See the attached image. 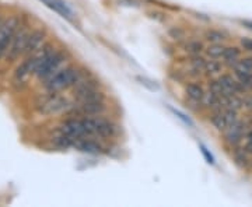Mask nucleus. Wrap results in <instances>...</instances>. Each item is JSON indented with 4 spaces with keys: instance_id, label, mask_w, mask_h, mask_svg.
<instances>
[{
    "instance_id": "obj_1",
    "label": "nucleus",
    "mask_w": 252,
    "mask_h": 207,
    "mask_svg": "<svg viewBox=\"0 0 252 207\" xmlns=\"http://www.w3.org/2000/svg\"><path fill=\"white\" fill-rule=\"evenodd\" d=\"M84 73L86 72H83L76 66L61 67L58 72H55L51 77L46 79L44 86H45L46 91H49V92H59V91L67 90V89H72Z\"/></svg>"
},
{
    "instance_id": "obj_2",
    "label": "nucleus",
    "mask_w": 252,
    "mask_h": 207,
    "mask_svg": "<svg viewBox=\"0 0 252 207\" xmlns=\"http://www.w3.org/2000/svg\"><path fill=\"white\" fill-rule=\"evenodd\" d=\"M64 60H66V54L54 49L51 54L46 55L45 59L39 63L34 76L39 80H46L48 77H51L55 72H58L62 67Z\"/></svg>"
},
{
    "instance_id": "obj_3",
    "label": "nucleus",
    "mask_w": 252,
    "mask_h": 207,
    "mask_svg": "<svg viewBox=\"0 0 252 207\" xmlns=\"http://www.w3.org/2000/svg\"><path fill=\"white\" fill-rule=\"evenodd\" d=\"M72 108V102L66 97L59 95L58 92H49L38 102V111L44 115H55L61 114L63 111H69Z\"/></svg>"
},
{
    "instance_id": "obj_4",
    "label": "nucleus",
    "mask_w": 252,
    "mask_h": 207,
    "mask_svg": "<svg viewBox=\"0 0 252 207\" xmlns=\"http://www.w3.org/2000/svg\"><path fill=\"white\" fill-rule=\"evenodd\" d=\"M20 28V18L10 17L9 20L3 21L0 27V59L6 56L9 52V48L14 39Z\"/></svg>"
},
{
    "instance_id": "obj_5",
    "label": "nucleus",
    "mask_w": 252,
    "mask_h": 207,
    "mask_svg": "<svg viewBox=\"0 0 252 207\" xmlns=\"http://www.w3.org/2000/svg\"><path fill=\"white\" fill-rule=\"evenodd\" d=\"M73 117H101L107 111L105 101L95 102H77L69 109Z\"/></svg>"
},
{
    "instance_id": "obj_6",
    "label": "nucleus",
    "mask_w": 252,
    "mask_h": 207,
    "mask_svg": "<svg viewBox=\"0 0 252 207\" xmlns=\"http://www.w3.org/2000/svg\"><path fill=\"white\" fill-rule=\"evenodd\" d=\"M237 119H238V112L237 111L221 108L213 111V117L210 119V122L219 132H224L234 123Z\"/></svg>"
},
{
    "instance_id": "obj_7",
    "label": "nucleus",
    "mask_w": 252,
    "mask_h": 207,
    "mask_svg": "<svg viewBox=\"0 0 252 207\" xmlns=\"http://www.w3.org/2000/svg\"><path fill=\"white\" fill-rule=\"evenodd\" d=\"M30 32L31 31L27 27H23L21 30L18 28L17 34L14 36V39H13V42H11V45L9 48V52H7V58H9L10 60H14V59H17L20 56H23Z\"/></svg>"
},
{
    "instance_id": "obj_8",
    "label": "nucleus",
    "mask_w": 252,
    "mask_h": 207,
    "mask_svg": "<svg viewBox=\"0 0 252 207\" xmlns=\"http://www.w3.org/2000/svg\"><path fill=\"white\" fill-rule=\"evenodd\" d=\"M73 148L79 150L81 153L91 154V155H98L104 153V147L101 146L98 140H95V137H81L74 140Z\"/></svg>"
},
{
    "instance_id": "obj_9",
    "label": "nucleus",
    "mask_w": 252,
    "mask_h": 207,
    "mask_svg": "<svg viewBox=\"0 0 252 207\" xmlns=\"http://www.w3.org/2000/svg\"><path fill=\"white\" fill-rule=\"evenodd\" d=\"M223 133H224L225 143H228L230 146H237L247 135V125H245V122L237 119L234 123Z\"/></svg>"
},
{
    "instance_id": "obj_10",
    "label": "nucleus",
    "mask_w": 252,
    "mask_h": 207,
    "mask_svg": "<svg viewBox=\"0 0 252 207\" xmlns=\"http://www.w3.org/2000/svg\"><path fill=\"white\" fill-rule=\"evenodd\" d=\"M45 31L42 30H35V31H31L30 32V36L27 39V44H26V48H24V55H31L32 52H35L36 49H39L41 45L44 44L45 41Z\"/></svg>"
},
{
    "instance_id": "obj_11",
    "label": "nucleus",
    "mask_w": 252,
    "mask_h": 207,
    "mask_svg": "<svg viewBox=\"0 0 252 207\" xmlns=\"http://www.w3.org/2000/svg\"><path fill=\"white\" fill-rule=\"evenodd\" d=\"M39 1H42L46 7L54 10L55 13H58L61 17L66 18V20H72L73 18V11L64 3V0H39Z\"/></svg>"
},
{
    "instance_id": "obj_12",
    "label": "nucleus",
    "mask_w": 252,
    "mask_h": 207,
    "mask_svg": "<svg viewBox=\"0 0 252 207\" xmlns=\"http://www.w3.org/2000/svg\"><path fill=\"white\" fill-rule=\"evenodd\" d=\"M219 81L223 84V87H224L225 90L228 94H243L244 87L241 86V83L237 80V77L233 76V74H228V73H225V74H221L220 77H219Z\"/></svg>"
},
{
    "instance_id": "obj_13",
    "label": "nucleus",
    "mask_w": 252,
    "mask_h": 207,
    "mask_svg": "<svg viewBox=\"0 0 252 207\" xmlns=\"http://www.w3.org/2000/svg\"><path fill=\"white\" fill-rule=\"evenodd\" d=\"M235 76H243V74H252V58H240L233 66Z\"/></svg>"
},
{
    "instance_id": "obj_14",
    "label": "nucleus",
    "mask_w": 252,
    "mask_h": 207,
    "mask_svg": "<svg viewBox=\"0 0 252 207\" xmlns=\"http://www.w3.org/2000/svg\"><path fill=\"white\" fill-rule=\"evenodd\" d=\"M185 92L188 95L189 99H192L193 102H200L203 95H205V90L200 84H196V83H189L185 86Z\"/></svg>"
},
{
    "instance_id": "obj_15",
    "label": "nucleus",
    "mask_w": 252,
    "mask_h": 207,
    "mask_svg": "<svg viewBox=\"0 0 252 207\" xmlns=\"http://www.w3.org/2000/svg\"><path fill=\"white\" fill-rule=\"evenodd\" d=\"M241 58V49L237 48V46H225L224 54H223V62L227 64L233 66V64Z\"/></svg>"
},
{
    "instance_id": "obj_16",
    "label": "nucleus",
    "mask_w": 252,
    "mask_h": 207,
    "mask_svg": "<svg viewBox=\"0 0 252 207\" xmlns=\"http://www.w3.org/2000/svg\"><path fill=\"white\" fill-rule=\"evenodd\" d=\"M225 46L221 45V42H212L206 48V55L210 59H221L224 54Z\"/></svg>"
},
{
    "instance_id": "obj_17",
    "label": "nucleus",
    "mask_w": 252,
    "mask_h": 207,
    "mask_svg": "<svg viewBox=\"0 0 252 207\" xmlns=\"http://www.w3.org/2000/svg\"><path fill=\"white\" fill-rule=\"evenodd\" d=\"M209 90L212 91V92H215L217 97H227V95H233V94H228L227 90H225L224 87H223V84L217 80H212L209 83Z\"/></svg>"
},
{
    "instance_id": "obj_18",
    "label": "nucleus",
    "mask_w": 252,
    "mask_h": 207,
    "mask_svg": "<svg viewBox=\"0 0 252 207\" xmlns=\"http://www.w3.org/2000/svg\"><path fill=\"white\" fill-rule=\"evenodd\" d=\"M221 70V62H219L217 59H210V60H206V63H205V69H203V72L206 73V74H217V73H220Z\"/></svg>"
},
{
    "instance_id": "obj_19",
    "label": "nucleus",
    "mask_w": 252,
    "mask_h": 207,
    "mask_svg": "<svg viewBox=\"0 0 252 207\" xmlns=\"http://www.w3.org/2000/svg\"><path fill=\"white\" fill-rule=\"evenodd\" d=\"M206 39L209 42H223L225 39V34L219 30H210L206 32Z\"/></svg>"
},
{
    "instance_id": "obj_20",
    "label": "nucleus",
    "mask_w": 252,
    "mask_h": 207,
    "mask_svg": "<svg viewBox=\"0 0 252 207\" xmlns=\"http://www.w3.org/2000/svg\"><path fill=\"white\" fill-rule=\"evenodd\" d=\"M170 111H171V112L174 114V115H175V117L180 118L181 120H182V122H184L185 125H188V126H190V127H193V122H192V120H190V119H189L187 115H184V114H182L181 111H178V109H175V108H172V107H170Z\"/></svg>"
},
{
    "instance_id": "obj_21",
    "label": "nucleus",
    "mask_w": 252,
    "mask_h": 207,
    "mask_svg": "<svg viewBox=\"0 0 252 207\" xmlns=\"http://www.w3.org/2000/svg\"><path fill=\"white\" fill-rule=\"evenodd\" d=\"M199 147H200V151H202V154L205 155L206 161L209 162V164H215V157L212 155V153H209V150H207L206 147H205L203 144H199Z\"/></svg>"
},
{
    "instance_id": "obj_22",
    "label": "nucleus",
    "mask_w": 252,
    "mask_h": 207,
    "mask_svg": "<svg viewBox=\"0 0 252 207\" xmlns=\"http://www.w3.org/2000/svg\"><path fill=\"white\" fill-rule=\"evenodd\" d=\"M241 45L244 46V49L251 51L252 52V39L251 38H241Z\"/></svg>"
},
{
    "instance_id": "obj_23",
    "label": "nucleus",
    "mask_w": 252,
    "mask_h": 207,
    "mask_svg": "<svg viewBox=\"0 0 252 207\" xmlns=\"http://www.w3.org/2000/svg\"><path fill=\"white\" fill-rule=\"evenodd\" d=\"M189 46L192 48V52L196 55L200 52V49H202V44L200 42H192V44H189Z\"/></svg>"
},
{
    "instance_id": "obj_24",
    "label": "nucleus",
    "mask_w": 252,
    "mask_h": 207,
    "mask_svg": "<svg viewBox=\"0 0 252 207\" xmlns=\"http://www.w3.org/2000/svg\"><path fill=\"white\" fill-rule=\"evenodd\" d=\"M243 104H244V107H245V108L252 109V97H251V95H247V97H244Z\"/></svg>"
},
{
    "instance_id": "obj_25",
    "label": "nucleus",
    "mask_w": 252,
    "mask_h": 207,
    "mask_svg": "<svg viewBox=\"0 0 252 207\" xmlns=\"http://www.w3.org/2000/svg\"><path fill=\"white\" fill-rule=\"evenodd\" d=\"M245 26H250V28H252V23H248V21H244Z\"/></svg>"
},
{
    "instance_id": "obj_26",
    "label": "nucleus",
    "mask_w": 252,
    "mask_h": 207,
    "mask_svg": "<svg viewBox=\"0 0 252 207\" xmlns=\"http://www.w3.org/2000/svg\"><path fill=\"white\" fill-rule=\"evenodd\" d=\"M1 24H3V20H1V17H0V27H1Z\"/></svg>"
}]
</instances>
